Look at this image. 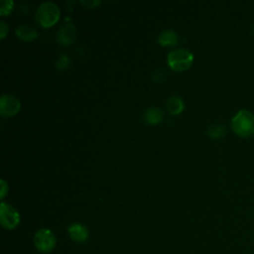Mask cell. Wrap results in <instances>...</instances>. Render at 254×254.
<instances>
[{
  "instance_id": "cell-1",
  "label": "cell",
  "mask_w": 254,
  "mask_h": 254,
  "mask_svg": "<svg viewBox=\"0 0 254 254\" xmlns=\"http://www.w3.org/2000/svg\"><path fill=\"white\" fill-rule=\"evenodd\" d=\"M231 129L239 137L254 135V114L247 109H240L231 118Z\"/></svg>"
},
{
  "instance_id": "cell-2",
  "label": "cell",
  "mask_w": 254,
  "mask_h": 254,
  "mask_svg": "<svg viewBox=\"0 0 254 254\" xmlns=\"http://www.w3.org/2000/svg\"><path fill=\"white\" fill-rule=\"evenodd\" d=\"M60 8L59 6L51 1H46L40 4L36 11V20L37 22L45 28L51 27L60 18Z\"/></svg>"
},
{
  "instance_id": "cell-3",
  "label": "cell",
  "mask_w": 254,
  "mask_h": 254,
  "mask_svg": "<svg viewBox=\"0 0 254 254\" xmlns=\"http://www.w3.org/2000/svg\"><path fill=\"white\" fill-rule=\"evenodd\" d=\"M167 62L169 66L176 71L186 70L193 62V54L186 49H175L168 54Z\"/></svg>"
},
{
  "instance_id": "cell-4",
  "label": "cell",
  "mask_w": 254,
  "mask_h": 254,
  "mask_svg": "<svg viewBox=\"0 0 254 254\" xmlns=\"http://www.w3.org/2000/svg\"><path fill=\"white\" fill-rule=\"evenodd\" d=\"M57 238L54 232L48 228L39 229L34 236V244L42 253H50L56 246Z\"/></svg>"
},
{
  "instance_id": "cell-5",
  "label": "cell",
  "mask_w": 254,
  "mask_h": 254,
  "mask_svg": "<svg viewBox=\"0 0 254 254\" xmlns=\"http://www.w3.org/2000/svg\"><path fill=\"white\" fill-rule=\"evenodd\" d=\"M0 222L7 229L15 228L20 222V214L11 204L1 201L0 203Z\"/></svg>"
},
{
  "instance_id": "cell-6",
  "label": "cell",
  "mask_w": 254,
  "mask_h": 254,
  "mask_svg": "<svg viewBox=\"0 0 254 254\" xmlns=\"http://www.w3.org/2000/svg\"><path fill=\"white\" fill-rule=\"evenodd\" d=\"M20 100L13 94L5 93L0 97V114L2 116H13L20 110Z\"/></svg>"
},
{
  "instance_id": "cell-7",
  "label": "cell",
  "mask_w": 254,
  "mask_h": 254,
  "mask_svg": "<svg viewBox=\"0 0 254 254\" xmlns=\"http://www.w3.org/2000/svg\"><path fill=\"white\" fill-rule=\"evenodd\" d=\"M76 36L75 26L69 22L64 24L57 33V41L62 45H69L71 44Z\"/></svg>"
},
{
  "instance_id": "cell-8",
  "label": "cell",
  "mask_w": 254,
  "mask_h": 254,
  "mask_svg": "<svg viewBox=\"0 0 254 254\" xmlns=\"http://www.w3.org/2000/svg\"><path fill=\"white\" fill-rule=\"evenodd\" d=\"M67 232L69 237L76 242H84L88 238V229L85 225L79 222L70 224L67 228Z\"/></svg>"
},
{
  "instance_id": "cell-9",
  "label": "cell",
  "mask_w": 254,
  "mask_h": 254,
  "mask_svg": "<svg viewBox=\"0 0 254 254\" xmlns=\"http://www.w3.org/2000/svg\"><path fill=\"white\" fill-rule=\"evenodd\" d=\"M15 34L16 36L22 40V41H33L37 38L38 36V31L37 29L32 26V25H28V24H21L19 25L16 29H15Z\"/></svg>"
},
{
  "instance_id": "cell-10",
  "label": "cell",
  "mask_w": 254,
  "mask_h": 254,
  "mask_svg": "<svg viewBox=\"0 0 254 254\" xmlns=\"http://www.w3.org/2000/svg\"><path fill=\"white\" fill-rule=\"evenodd\" d=\"M163 117H164L163 111L159 107H149L144 111V114H143L144 121L151 125L158 124L163 120Z\"/></svg>"
},
{
  "instance_id": "cell-11",
  "label": "cell",
  "mask_w": 254,
  "mask_h": 254,
  "mask_svg": "<svg viewBox=\"0 0 254 254\" xmlns=\"http://www.w3.org/2000/svg\"><path fill=\"white\" fill-rule=\"evenodd\" d=\"M157 41L162 46H174L179 42V36L176 31L168 29L162 31L157 38Z\"/></svg>"
},
{
  "instance_id": "cell-12",
  "label": "cell",
  "mask_w": 254,
  "mask_h": 254,
  "mask_svg": "<svg viewBox=\"0 0 254 254\" xmlns=\"http://www.w3.org/2000/svg\"><path fill=\"white\" fill-rule=\"evenodd\" d=\"M166 107H167V110L169 111L170 114L178 115V114H180L184 110L185 104H184L183 99L180 96L172 95V96H170L168 98Z\"/></svg>"
},
{
  "instance_id": "cell-13",
  "label": "cell",
  "mask_w": 254,
  "mask_h": 254,
  "mask_svg": "<svg viewBox=\"0 0 254 254\" xmlns=\"http://www.w3.org/2000/svg\"><path fill=\"white\" fill-rule=\"evenodd\" d=\"M207 134L209 137H211L213 139H217V138L223 137L226 134V128L224 125L213 124L208 127Z\"/></svg>"
},
{
  "instance_id": "cell-14",
  "label": "cell",
  "mask_w": 254,
  "mask_h": 254,
  "mask_svg": "<svg viewBox=\"0 0 254 254\" xmlns=\"http://www.w3.org/2000/svg\"><path fill=\"white\" fill-rule=\"evenodd\" d=\"M69 64H70V58L67 55H60L56 61V66L60 70L67 68Z\"/></svg>"
},
{
  "instance_id": "cell-15",
  "label": "cell",
  "mask_w": 254,
  "mask_h": 254,
  "mask_svg": "<svg viewBox=\"0 0 254 254\" xmlns=\"http://www.w3.org/2000/svg\"><path fill=\"white\" fill-rule=\"evenodd\" d=\"M14 1L13 0H2L0 3V15H8L13 9Z\"/></svg>"
},
{
  "instance_id": "cell-16",
  "label": "cell",
  "mask_w": 254,
  "mask_h": 254,
  "mask_svg": "<svg viewBox=\"0 0 254 254\" xmlns=\"http://www.w3.org/2000/svg\"><path fill=\"white\" fill-rule=\"evenodd\" d=\"M8 30H9V27H8L7 23L5 21H1L0 22V38L1 39L5 38V36L8 33Z\"/></svg>"
},
{
  "instance_id": "cell-17",
  "label": "cell",
  "mask_w": 254,
  "mask_h": 254,
  "mask_svg": "<svg viewBox=\"0 0 254 254\" xmlns=\"http://www.w3.org/2000/svg\"><path fill=\"white\" fill-rule=\"evenodd\" d=\"M80 3L84 5L86 8H94L100 3V1L99 0H82L80 1Z\"/></svg>"
},
{
  "instance_id": "cell-18",
  "label": "cell",
  "mask_w": 254,
  "mask_h": 254,
  "mask_svg": "<svg viewBox=\"0 0 254 254\" xmlns=\"http://www.w3.org/2000/svg\"><path fill=\"white\" fill-rule=\"evenodd\" d=\"M0 186H1V190H0V196L1 198H4L5 194L8 192V185L4 180L0 181Z\"/></svg>"
}]
</instances>
